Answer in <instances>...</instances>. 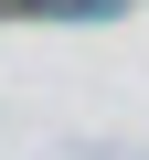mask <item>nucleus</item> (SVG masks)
Listing matches in <instances>:
<instances>
[{"label":"nucleus","mask_w":149,"mask_h":160,"mask_svg":"<svg viewBox=\"0 0 149 160\" xmlns=\"http://www.w3.org/2000/svg\"><path fill=\"white\" fill-rule=\"evenodd\" d=\"M0 11H64V0H0Z\"/></svg>","instance_id":"nucleus-1"}]
</instances>
